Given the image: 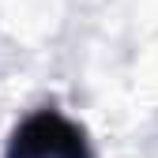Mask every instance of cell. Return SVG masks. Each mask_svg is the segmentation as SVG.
Returning <instances> with one entry per match:
<instances>
[{
	"instance_id": "6da1fadb",
	"label": "cell",
	"mask_w": 158,
	"mask_h": 158,
	"mask_svg": "<svg viewBox=\"0 0 158 158\" xmlns=\"http://www.w3.org/2000/svg\"><path fill=\"white\" fill-rule=\"evenodd\" d=\"M11 158H87V151H83V135L68 121L42 113L15 132Z\"/></svg>"
}]
</instances>
